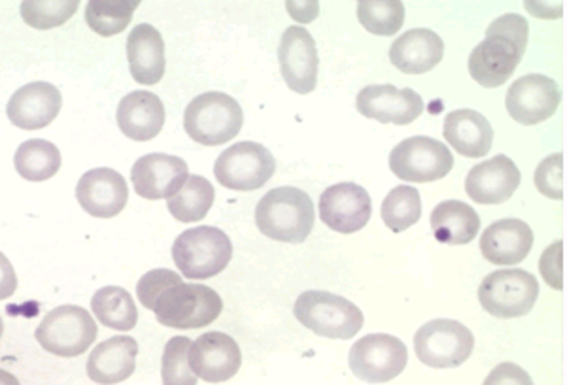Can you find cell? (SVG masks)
<instances>
[{
	"label": "cell",
	"instance_id": "6da1fadb",
	"mask_svg": "<svg viewBox=\"0 0 567 385\" xmlns=\"http://www.w3.org/2000/svg\"><path fill=\"white\" fill-rule=\"evenodd\" d=\"M528 21L518 13H505L497 18L486 39L471 52L470 74L483 87H502L515 74L528 48Z\"/></svg>",
	"mask_w": 567,
	"mask_h": 385
},
{
	"label": "cell",
	"instance_id": "7a4b0ae2",
	"mask_svg": "<svg viewBox=\"0 0 567 385\" xmlns=\"http://www.w3.org/2000/svg\"><path fill=\"white\" fill-rule=\"evenodd\" d=\"M315 205L303 189L277 187L259 200L256 225L261 235L286 244H301L315 227Z\"/></svg>",
	"mask_w": 567,
	"mask_h": 385
},
{
	"label": "cell",
	"instance_id": "3957f363",
	"mask_svg": "<svg viewBox=\"0 0 567 385\" xmlns=\"http://www.w3.org/2000/svg\"><path fill=\"white\" fill-rule=\"evenodd\" d=\"M155 320L171 329L207 327L218 320L224 301L221 296L203 283H171L152 304Z\"/></svg>",
	"mask_w": 567,
	"mask_h": 385
},
{
	"label": "cell",
	"instance_id": "277c9868",
	"mask_svg": "<svg viewBox=\"0 0 567 385\" xmlns=\"http://www.w3.org/2000/svg\"><path fill=\"white\" fill-rule=\"evenodd\" d=\"M293 314L303 327L333 341L354 339L365 323L363 312L354 302L320 289L297 296Z\"/></svg>",
	"mask_w": 567,
	"mask_h": 385
},
{
	"label": "cell",
	"instance_id": "5b68a950",
	"mask_svg": "<svg viewBox=\"0 0 567 385\" xmlns=\"http://www.w3.org/2000/svg\"><path fill=\"white\" fill-rule=\"evenodd\" d=\"M245 123L240 104L227 93L208 91L187 104L184 128L203 146H221L239 135Z\"/></svg>",
	"mask_w": 567,
	"mask_h": 385
},
{
	"label": "cell",
	"instance_id": "8992f818",
	"mask_svg": "<svg viewBox=\"0 0 567 385\" xmlns=\"http://www.w3.org/2000/svg\"><path fill=\"white\" fill-rule=\"evenodd\" d=\"M231 238L218 227L187 229L173 244V259L187 280H208L231 263Z\"/></svg>",
	"mask_w": 567,
	"mask_h": 385
},
{
	"label": "cell",
	"instance_id": "52a82bcc",
	"mask_svg": "<svg viewBox=\"0 0 567 385\" xmlns=\"http://www.w3.org/2000/svg\"><path fill=\"white\" fill-rule=\"evenodd\" d=\"M97 323L90 310L74 304H63L45 314L37 327L34 339L45 352L59 357H78L97 341Z\"/></svg>",
	"mask_w": 567,
	"mask_h": 385
},
{
	"label": "cell",
	"instance_id": "ba28073f",
	"mask_svg": "<svg viewBox=\"0 0 567 385\" xmlns=\"http://www.w3.org/2000/svg\"><path fill=\"white\" fill-rule=\"evenodd\" d=\"M539 296V282L528 270L503 269L484 278L478 301L491 315L502 320L523 318L534 310Z\"/></svg>",
	"mask_w": 567,
	"mask_h": 385
},
{
	"label": "cell",
	"instance_id": "9c48e42d",
	"mask_svg": "<svg viewBox=\"0 0 567 385\" xmlns=\"http://www.w3.org/2000/svg\"><path fill=\"white\" fill-rule=\"evenodd\" d=\"M475 336L460 321L433 320L414 334V353L425 366L456 368L470 360Z\"/></svg>",
	"mask_w": 567,
	"mask_h": 385
},
{
	"label": "cell",
	"instance_id": "30bf717a",
	"mask_svg": "<svg viewBox=\"0 0 567 385\" xmlns=\"http://www.w3.org/2000/svg\"><path fill=\"white\" fill-rule=\"evenodd\" d=\"M277 160L271 152L258 142L233 144L219 155L214 165V176L231 191H256L271 180Z\"/></svg>",
	"mask_w": 567,
	"mask_h": 385
},
{
	"label": "cell",
	"instance_id": "8fae6325",
	"mask_svg": "<svg viewBox=\"0 0 567 385\" xmlns=\"http://www.w3.org/2000/svg\"><path fill=\"white\" fill-rule=\"evenodd\" d=\"M409 352L403 341L386 333L365 334L349 353L350 371L368 384H386L406 368Z\"/></svg>",
	"mask_w": 567,
	"mask_h": 385
},
{
	"label": "cell",
	"instance_id": "7c38bea8",
	"mask_svg": "<svg viewBox=\"0 0 567 385\" xmlns=\"http://www.w3.org/2000/svg\"><path fill=\"white\" fill-rule=\"evenodd\" d=\"M454 157L445 144L430 136H411L390 154V168L403 181L427 184L451 174Z\"/></svg>",
	"mask_w": 567,
	"mask_h": 385
},
{
	"label": "cell",
	"instance_id": "4fadbf2b",
	"mask_svg": "<svg viewBox=\"0 0 567 385\" xmlns=\"http://www.w3.org/2000/svg\"><path fill=\"white\" fill-rule=\"evenodd\" d=\"M278 63L284 82L299 95H309L317 90L318 59L317 42L305 27L291 25L284 31L278 45Z\"/></svg>",
	"mask_w": 567,
	"mask_h": 385
},
{
	"label": "cell",
	"instance_id": "5bb4252c",
	"mask_svg": "<svg viewBox=\"0 0 567 385\" xmlns=\"http://www.w3.org/2000/svg\"><path fill=\"white\" fill-rule=\"evenodd\" d=\"M560 87L545 74L518 77L505 95V108L520 125H537L556 114L560 106Z\"/></svg>",
	"mask_w": 567,
	"mask_h": 385
},
{
	"label": "cell",
	"instance_id": "9a60e30c",
	"mask_svg": "<svg viewBox=\"0 0 567 385\" xmlns=\"http://www.w3.org/2000/svg\"><path fill=\"white\" fill-rule=\"evenodd\" d=\"M318 210L320 219L331 231L354 235L369 223L373 205L368 189L352 181H342L322 192Z\"/></svg>",
	"mask_w": 567,
	"mask_h": 385
},
{
	"label": "cell",
	"instance_id": "2e32d148",
	"mask_svg": "<svg viewBox=\"0 0 567 385\" xmlns=\"http://www.w3.org/2000/svg\"><path fill=\"white\" fill-rule=\"evenodd\" d=\"M361 116L379 123L409 125L424 114V98L414 90L392 84L368 85L355 96Z\"/></svg>",
	"mask_w": 567,
	"mask_h": 385
},
{
	"label": "cell",
	"instance_id": "e0dca14e",
	"mask_svg": "<svg viewBox=\"0 0 567 385\" xmlns=\"http://www.w3.org/2000/svg\"><path fill=\"white\" fill-rule=\"evenodd\" d=\"M187 361L197 378L207 384H221L239 373L243 353L229 334L210 331L192 342Z\"/></svg>",
	"mask_w": 567,
	"mask_h": 385
},
{
	"label": "cell",
	"instance_id": "ac0fdd59",
	"mask_svg": "<svg viewBox=\"0 0 567 385\" xmlns=\"http://www.w3.org/2000/svg\"><path fill=\"white\" fill-rule=\"evenodd\" d=\"M187 176L186 160L167 154L144 155L131 170L136 195L146 200L171 199L186 184Z\"/></svg>",
	"mask_w": 567,
	"mask_h": 385
},
{
	"label": "cell",
	"instance_id": "d6986e66",
	"mask_svg": "<svg viewBox=\"0 0 567 385\" xmlns=\"http://www.w3.org/2000/svg\"><path fill=\"white\" fill-rule=\"evenodd\" d=\"M76 199L91 218L112 219L127 205L130 187L114 168H93L78 181Z\"/></svg>",
	"mask_w": 567,
	"mask_h": 385
},
{
	"label": "cell",
	"instance_id": "ffe728a7",
	"mask_svg": "<svg viewBox=\"0 0 567 385\" xmlns=\"http://www.w3.org/2000/svg\"><path fill=\"white\" fill-rule=\"evenodd\" d=\"M520 180L523 176L515 160L507 155H496L471 168L465 178V192L477 205H503L515 195L520 187Z\"/></svg>",
	"mask_w": 567,
	"mask_h": 385
},
{
	"label": "cell",
	"instance_id": "44dd1931",
	"mask_svg": "<svg viewBox=\"0 0 567 385\" xmlns=\"http://www.w3.org/2000/svg\"><path fill=\"white\" fill-rule=\"evenodd\" d=\"M63 106L61 91L48 82H33L13 93L7 114L12 125L21 131H40L59 116Z\"/></svg>",
	"mask_w": 567,
	"mask_h": 385
},
{
	"label": "cell",
	"instance_id": "7402d4cb",
	"mask_svg": "<svg viewBox=\"0 0 567 385\" xmlns=\"http://www.w3.org/2000/svg\"><path fill=\"white\" fill-rule=\"evenodd\" d=\"M534 248V231L523 219H499L486 227L481 237V251L484 259L492 264L523 263Z\"/></svg>",
	"mask_w": 567,
	"mask_h": 385
},
{
	"label": "cell",
	"instance_id": "603a6c76",
	"mask_svg": "<svg viewBox=\"0 0 567 385\" xmlns=\"http://www.w3.org/2000/svg\"><path fill=\"white\" fill-rule=\"evenodd\" d=\"M117 127L135 142H148L162 133L165 106L162 98L150 91H133L117 104Z\"/></svg>",
	"mask_w": 567,
	"mask_h": 385
},
{
	"label": "cell",
	"instance_id": "cb8c5ba5",
	"mask_svg": "<svg viewBox=\"0 0 567 385\" xmlns=\"http://www.w3.org/2000/svg\"><path fill=\"white\" fill-rule=\"evenodd\" d=\"M138 344L131 336H112L87 357V376L99 385H116L131 378L136 368Z\"/></svg>",
	"mask_w": 567,
	"mask_h": 385
},
{
	"label": "cell",
	"instance_id": "d4e9b609",
	"mask_svg": "<svg viewBox=\"0 0 567 385\" xmlns=\"http://www.w3.org/2000/svg\"><path fill=\"white\" fill-rule=\"evenodd\" d=\"M445 42L432 29H413L401 34L390 48V61L405 74H424L443 61Z\"/></svg>",
	"mask_w": 567,
	"mask_h": 385
},
{
	"label": "cell",
	"instance_id": "484cf974",
	"mask_svg": "<svg viewBox=\"0 0 567 385\" xmlns=\"http://www.w3.org/2000/svg\"><path fill=\"white\" fill-rule=\"evenodd\" d=\"M127 61L136 84L155 85L165 76V42L150 23L136 25L127 37Z\"/></svg>",
	"mask_w": 567,
	"mask_h": 385
},
{
	"label": "cell",
	"instance_id": "4316f807",
	"mask_svg": "<svg viewBox=\"0 0 567 385\" xmlns=\"http://www.w3.org/2000/svg\"><path fill=\"white\" fill-rule=\"evenodd\" d=\"M443 136L460 155L470 159H483L491 154L494 128L477 110H454L446 114Z\"/></svg>",
	"mask_w": 567,
	"mask_h": 385
},
{
	"label": "cell",
	"instance_id": "83f0119b",
	"mask_svg": "<svg viewBox=\"0 0 567 385\" xmlns=\"http://www.w3.org/2000/svg\"><path fill=\"white\" fill-rule=\"evenodd\" d=\"M430 225L441 244L465 246L477 237L481 218L473 206L462 200H445L433 208Z\"/></svg>",
	"mask_w": 567,
	"mask_h": 385
},
{
	"label": "cell",
	"instance_id": "f1b7e54d",
	"mask_svg": "<svg viewBox=\"0 0 567 385\" xmlns=\"http://www.w3.org/2000/svg\"><path fill=\"white\" fill-rule=\"evenodd\" d=\"M91 312L104 327L122 331V333L133 331L138 321V310L133 295L127 289L117 288V285L99 289L91 299Z\"/></svg>",
	"mask_w": 567,
	"mask_h": 385
},
{
	"label": "cell",
	"instance_id": "f546056e",
	"mask_svg": "<svg viewBox=\"0 0 567 385\" xmlns=\"http://www.w3.org/2000/svg\"><path fill=\"white\" fill-rule=\"evenodd\" d=\"M216 191L213 184L203 176H187L186 184L178 189L176 195L167 199V208L171 216L181 223H195L207 218L213 208Z\"/></svg>",
	"mask_w": 567,
	"mask_h": 385
},
{
	"label": "cell",
	"instance_id": "4dcf8cb0",
	"mask_svg": "<svg viewBox=\"0 0 567 385\" xmlns=\"http://www.w3.org/2000/svg\"><path fill=\"white\" fill-rule=\"evenodd\" d=\"M61 152L50 141L33 138L23 142L13 157L16 173L20 174L23 180L45 181L53 178L61 168Z\"/></svg>",
	"mask_w": 567,
	"mask_h": 385
},
{
	"label": "cell",
	"instance_id": "1f68e13d",
	"mask_svg": "<svg viewBox=\"0 0 567 385\" xmlns=\"http://www.w3.org/2000/svg\"><path fill=\"white\" fill-rule=\"evenodd\" d=\"M138 4V0H90L85 8V23L99 37L109 39L130 27Z\"/></svg>",
	"mask_w": 567,
	"mask_h": 385
},
{
	"label": "cell",
	"instance_id": "d6a6232c",
	"mask_svg": "<svg viewBox=\"0 0 567 385\" xmlns=\"http://www.w3.org/2000/svg\"><path fill=\"white\" fill-rule=\"evenodd\" d=\"M382 221L393 232H403L419 223L422 218V200L413 186L393 187L382 200Z\"/></svg>",
	"mask_w": 567,
	"mask_h": 385
},
{
	"label": "cell",
	"instance_id": "836d02e7",
	"mask_svg": "<svg viewBox=\"0 0 567 385\" xmlns=\"http://www.w3.org/2000/svg\"><path fill=\"white\" fill-rule=\"evenodd\" d=\"M358 20L371 34L393 37L405 21V4L401 0H360Z\"/></svg>",
	"mask_w": 567,
	"mask_h": 385
},
{
	"label": "cell",
	"instance_id": "e575fe53",
	"mask_svg": "<svg viewBox=\"0 0 567 385\" xmlns=\"http://www.w3.org/2000/svg\"><path fill=\"white\" fill-rule=\"evenodd\" d=\"M78 0H25L21 2V18L27 25L40 31L65 25L76 13Z\"/></svg>",
	"mask_w": 567,
	"mask_h": 385
},
{
	"label": "cell",
	"instance_id": "d590c367",
	"mask_svg": "<svg viewBox=\"0 0 567 385\" xmlns=\"http://www.w3.org/2000/svg\"><path fill=\"white\" fill-rule=\"evenodd\" d=\"M192 341L187 336H173L163 350L162 379L163 385H197L187 355Z\"/></svg>",
	"mask_w": 567,
	"mask_h": 385
},
{
	"label": "cell",
	"instance_id": "8d00e7d4",
	"mask_svg": "<svg viewBox=\"0 0 567 385\" xmlns=\"http://www.w3.org/2000/svg\"><path fill=\"white\" fill-rule=\"evenodd\" d=\"M535 187L553 200L564 199V155L555 154L539 163L534 174Z\"/></svg>",
	"mask_w": 567,
	"mask_h": 385
},
{
	"label": "cell",
	"instance_id": "74e56055",
	"mask_svg": "<svg viewBox=\"0 0 567 385\" xmlns=\"http://www.w3.org/2000/svg\"><path fill=\"white\" fill-rule=\"evenodd\" d=\"M182 277L175 270L154 269L146 272L136 283V296L144 309H152L155 299L162 295L163 291L171 283L181 282Z\"/></svg>",
	"mask_w": 567,
	"mask_h": 385
},
{
	"label": "cell",
	"instance_id": "f35d334b",
	"mask_svg": "<svg viewBox=\"0 0 567 385\" xmlns=\"http://www.w3.org/2000/svg\"><path fill=\"white\" fill-rule=\"evenodd\" d=\"M539 270L550 288L556 291L564 289V242L561 240L543 251Z\"/></svg>",
	"mask_w": 567,
	"mask_h": 385
},
{
	"label": "cell",
	"instance_id": "ab89813d",
	"mask_svg": "<svg viewBox=\"0 0 567 385\" xmlns=\"http://www.w3.org/2000/svg\"><path fill=\"white\" fill-rule=\"evenodd\" d=\"M483 385H535L534 379L529 376L523 366L515 363H502L497 365L488 378L484 379Z\"/></svg>",
	"mask_w": 567,
	"mask_h": 385
},
{
	"label": "cell",
	"instance_id": "60d3db41",
	"mask_svg": "<svg viewBox=\"0 0 567 385\" xmlns=\"http://www.w3.org/2000/svg\"><path fill=\"white\" fill-rule=\"evenodd\" d=\"M18 289V277L10 259L0 251V301L12 296Z\"/></svg>",
	"mask_w": 567,
	"mask_h": 385
},
{
	"label": "cell",
	"instance_id": "b9f144b4",
	"mask_svg": "<svg viewBox=\"0 0 567 385\" xmlns=\"http://www.w3.org/2000/svg\"><path fill=\"white\" fill-rule=\"evenodd\" d=\"M0 385H21L20 379L16 378L12 373H8V371H2L0 368Z\"/></svg>",
	"mask_w": 567,
	"mask_h": 385
},
{
	"label": "cell",
	"instance_id": "7bdbcfd3",
	"mask_svg": "<svg viewBox=\"0 0 567 385\" xmlns=\"http://www.w3.org/2000/svg\"><path fill=\"white\" fill-rule=\"evenodd\" d=\"M2 333H4V323H2V318H0V339H2Z\"/></svg>",
	"mask_w": 567,
	"mask_h": 385
}]
</instances>
